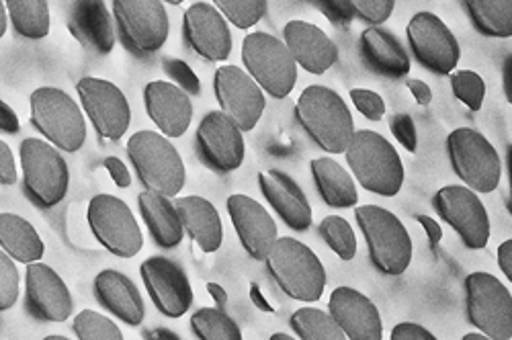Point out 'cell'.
<instances>
[{
    "instance_id": "6da1fadb",
    "label": "cell",
    "mask_w": 512,
    "mask_h": 340,
    "mask_svg": "<svg viewBox=\"0 0 512 340\" xmlns=\"http://www.w3.org/2000/svg\"><path fill=\"white\" fill-rule=\"evenodd\" d=\"M295 115L310 140L328 154H345L355 138V121L349 105L328 87H308L295 105Z\"/></svg>"
},
{
    "instance_id": "7a4b0ae2",
    "label": "cell",
    "mask_w": 512,
    "mask_h": 340,
    "mask_svg": "<svg viewBox=\"0 0 512 340\" xmlns=\"http://www.w3.org/2000/svg\"><path fill=\"white\" fill-rule=\"evenodd\" d=\"M127 156L146 191L177 197L187 183V168L179 150L162 134L144 130L127 142Z\"/></svg>"
},
{
    "instance_id": "3957f363",
    "label": "cell",
    "mask_w": 512,
    "mask_h": 340,
    "mask_svg": "<svg viewBox=\"0 0 512 340\" xmlns=\"http://www.w3.org/2000/svg\"><path fill=\"white\" fill-rule=\"evenodd\" d=\"M267 267L277 287L297 302H318L326 287V271L316 252L304 242L283 236L267 257Z\"/></svg>"
},
{
    "instance_id": "277c9868",
    "label": "cell",
    "mask_w": 512,
    "mask_h": 340,
    "mask_svg": "<svg viewBox=\"0 0 512 340\" xmlns=\"http://www.w3.org/2000/svg\"><path fill=\"white\" fill-rule=\"evenodd\" d=\"M353 177L375 195L394 197L404 185V164L398 150L377 132L359 130L345 152Z\"/></svg>"
},
{
    "instance_id": "5b68a950",
    "label": "cell",
    "mask_w": 512,
    "mask_h": 340,
    "mask_svg": "<svg viewBox=\"0 0 512 340\" xmlns=\"http://www.w3.org/2000/svg\"><path fill=\"white\" fill-rule=\"evenodd\" d=\"M357 224L365 236L369 259L383 275L398 277L406 273L412 261V240L396 214L379 205H361L355 209Z\"/></svg>"
},
{
    "instance_id": "8992f818",
    "label": "cell",
    "mask_w": 512,
    "mask_h": 340,
    "mask_svg": "<svg viewBox=\"0 0 512 340\" xmlns=\"http://www.w3.org/2000/svg\"><path fill=\"white\" fill-rule=\"evenodd\" d=\"M31 123L52 146L62 152H78L87 142V121L76 101L54 87L31 93Z\"/></svg>"
},
{
    "instance_id": "52a82bcc",
    "label": "cell",
    "mask_w": 512,
    "mask_h": 340,
    "mask_svg": "<svg viewBox=\"0 0 512 340\" xmlns=\"http://www.w3.org/2000/svg\"><path fill=\"white\" fill-rule=\"evenodd\" d=\"M242 62L259 87L275 99L291 95L297 82V64L283 44L271 33L254 31L242 41Z\"/></svg>"
},
{
    "instance_id": "ba28073f",
    "label": "cell",
    "mask_w": 512,
    "mask_h": 340,
    "mask_svg": "<svg viewBox=\"0 0 512 340\" xmlns=\"http://www.w3.org/2000/svg\"><path fill=\"white\" fill-rule=\"evenodd\" d=\"M19 154L27 197L39 207L58 205L66 197L70 185V170L60 150L50 142L25 138Z\"/></svg>"
},
{
    "instance_id": "9c48e42d",
    "label": "cell",
    "mask_w": 512,
    "mask_h": 340,
    "mask_svg": "<svg viewBox=\"0 0 512 340\" xmlns=\"http://www.w3.org/2000/svg\"><path fill=\"white\" fill-rule=\"evenodd\" d=\"M111 11L115 29L127 52L152 56L166 44L170 21L160 0H115Z\"/></svg>"
},
{
    "instance_id": "30bf717a",
    "label": "cell",
    "mask_w": 512,
    "mask_h": 340,
    "mask_svg": "<svg viewBox=\"0 0 512 340\" xmlns=\"http://www.w3.org/2000/svg\"><path fill=\"white\" fill-rule=\"evenodd\" d=\"M447 154L455 175L474 193H492L502 179L496 148L472 127H459L447 138Z\"/></svg>"
},
{
    "instance_id": "8fae6325",
    "label": "cell",
    "mask_w": 512,
    "mask_h": 340,
    "mask_svg": "<svg viewBox=\"0 0 512 340\" xmlns=\"http://www.w3.org/2000/svg\"><path fill=\"white\" fill-rule=\"evenodd\" d=\"M465 312L492 340H512V295L490 273L478 271L465 279Z\"/></svg>"
},
{
    "instance_id": "7c38bea8",
    "label": "cell",
    "mask_w": 512,
    "mask_h": 340,
    "mask_svg": "<svg viewBox=\"0 0 512 340\" xmlns=\"http://www.w3.org/2000/svg\"><path fill=\"white\" fill-rule=\"evenodd\" d=\"M87 220L93 236L119 259H132L142 250L144 236L134 211L115 195H95L89 203Z\"/></svg>"
},
{
    "instance_id": "4fadbf2b",
    "label": "cell",
    "mask_w": 512,
    "mask_h": 340,
    "mask_svg": "<svg viewBox=\"0 0 512 340\" xmlns=\"http://www.w3.org/2000/svg\"><path fill=\"white\" fill-rule=\"evenodd\" d=\"M406 37L416 62L422 68L445 76L459 64V41L435 13H416L406 27Z\"/></svg>"
},
{
    "instance_id": "5bb4252c",
    "label": "cell",
    "mask_w": 512,
    "mask_h": 340,
    "mask_svg": "<svg viewBox=\"0 0 512 340\" xmlns=\"http://www.w3.org/2000/svg\"><path fill=\"white\" fill-rule=\"evenodd\" d=\"M213 93H216L222 113L232 119L242 132H252L267 107L265 91L238 66H222L216 70Z\"/></svg>"
},
{
    "instance_id": "9a60e30c",
    "label": "cell",
    "mask_w": 512,
    "mask_h": 340,
    "mask_svg": "<svg viewBox=\"0 0 512 340\" xmlns=\"http://www.w3.org/2000/svg\"><path fill=\"white\" fill-rule=\"evenodd\" d=\"M76 93L80 97L82 109L87 111L91 123L101 138L105 140H121L125 132L130 130L132 109L127 97L113 82L87 76L78 80Z\"/></svg>"
},
{
    "instance_id": "2e32d148",
    "label": "cell",
    "mask_w": 512,
    "mask_h": 340,
    "mask_svg": "<svg viewBox=\"0 0 512 340\" xmlns=\"http://www.w3.org/2000/svg\"><path fill=\"white\" fill-rule=\"evenodd\" d=\"M433 205L437 214L459 234L463 244L480 250L490 240V218L486 205L467 187L449 185L437 191Z\"/></svg>"
},
{
    "instance_id": "e0dca14e",
    "label": "cell",
    "mask_w": 512,
    "mask_h": 340,
    "mask_svg": "<svg viewBox=\"0 0 512 340\" xmlns=\"http://www.w3.org/2000/svg\"><path fill=\"white\" fill-rule=\"evenodd\" d=\"M244 132L222 111H209L195 134L199 158L216 173H234L244 162Z\"/></svg>"
},
{
    "instance_id": "ac0fdd59",
    "label": "cell",
    "mask_w": 512,
    "mask_h": 340,
    "mask_svg": "<svg viewBox=\"0 0 512 340\" xmlns=\"http://www.w3.org/2000/svg\"><path fill=\"white\" fill-rule=\"evenodd\" d=\"M140 275L160 314L181 318L191 310L193 287L181 265L166 257H150L142 263Z\"/></svg>"
},
{
    "instance_id": "d6986e66",
    "label": "cell",
    "mask_w": 512,
    "mask_h": 340,
    "mask_svg": "<svg viewBox=\"0 0 512 340\" xmlns=\"http://www.w3.org/2000/svg\"><path fill=\"white\" fill-rule=\"evenodd\" d=\"M187 46L207 62H224L232 54V31L211 3H193L183 17Z\"/></svg>"
},
{
    "instance_id": "ffe728a7",
    "label": "cell",
    "mask_w": 512,
    "mask_h": 340,
    "mask_svg": "<svg viewBox=\"0 0 512 340\" xmlns=\"http://www.w3.org/2000/svg\"><path fill=\"white\" fill-rule=\"evenodd\" d=\"M25 306L37 320L66 322L74 304L62 277L44 263H33L25 273Z\"/></svg>"
},
{
    "instance_id": "44dd1931",
    "label": "cell",
    "mask_w": 512,
    "mask_h": 340,
    "mask_svg": "<svg viewBox=\"0 0 512 340\" xmlns=\"http://www.w3.org/2000/svg\"><path fill=\"white\" fill-rule=\"evenodd\" d=\"M236 234L254 261H267L277 236V224L269 211L248 195H230L226 201Z\"/></svg>"
},
{
    "instance_id": "7402d4cb",
    "label": "cell",
    "mask_w": 512,
    "mask_h": 340,
    "mask_svg": "<svg viewBox=\"0 0 512 340\" xmlns=\"http://www.w3.org/2000/svg\"><path fill=\"white\" fill-rule=\"evenodd\" d=\"M144 105L164 138H181L193 121V103L173 82L152 80L144 87Z\"/></svg>"
},
{
    "instance_id": "603a6c76",
    "label": "cell",
    "mask_w": 512,
    "mask_h": 340,
    "mask_svg": "<svg viewBox=\"0 0 512 340\" xmlns=\"http://www.w3.org/2000/svg\"><path fill=\"white\" fill-rule=\"evenodd\" d=\"M328 308L349 340H383L381 314L365 293L353 287H336Z\"/></svg>"
},
{
    "instance_id": "cb8c5ba5",
    "label": "cell",
    "mask_w": 512,
    "mask_h": 340,
    "mask_svg": "<svg viewBox=\"0 0 512 340\" xmlns=\"http://www.w3.org/2000/svg\"><path fill=\"white\" fill-rule=\"evenodd\" d=\"M285 46L297 66L310 74H324L338 62V48L318 25L308 21H289L283 27Z\"/></svg>"
},
{
    "instance_id": "d4e9b609",
    "label": "cell",
    "mask_w": 512,
    "mask_h": 340,
    "mask_svg": "<svg viewBox=\"0 0 512 340\" xmlns=\"http://www.w3.org/2000/svg\"><path fill=\"white\" fill-rule=\"evenodd\" d=\"M259 187L271 207L277 211V216L295 232H306L312 226V205L289 175L283 170H267L259 173Z\"/></svg>"
},
{
    "instance_id": "484cf974",
    "label": "cell",
    "mask_w": 512,
    "mask_h": 340,
    "mask_svg": "<svg viewBox=\"0 0 512 340\" xmlns=\"http://www.w3.org/2000/svg\"><path fill=\"white\" fill-rule=\"evenodd\" d=\"M113 13L103 0H78L70 5L68 29L84 48L97 54H109L115 48Z\"/></svg>"
},
{
    "instance_id": "4316f807",
    "label": "cell",
    "mask_w": 512,
    "mask_h": 340,
    "mask_svg": "<svg viewBox=\"0 0 512 340\" xmlns=\"http://www.w3.org/2000/svg\"><path fill=\"white\" fill-rule=\"evenodd\" d=\"M97 302L130 326H140L146 316V306L136 283L119 271L105 269L95 277Z\"/></svg>"
},
{
    "instance_id": "83f0119b",
    "label": "cell",
    "mask_w": 512,
    "mask_h": 340,
    "mask_svg": "<svg viewBox=\"0 0 512 340\" xmlns=\"http://www.w3.org/2000/svg\"><path fill=\"white\" fill-rule=\"evenodd\" d=\"M359 52L369 70L386 78H404L410 58L396 35L383 27H367L359 37Z\"/></svg>"
},
{
    "instance_id": "f1b7e54d",
    "label": "cell",
    "mask_w": 512,
    "mask_h": 340,
    "mask_svg": "<svg viewBox=\"0 0 512 340\" xmlns=\"http://www.w3.org/2000/svg\"><path fill=\"white\" fill-rule=\"evenodd\" d=\"M185 230L203 252H216L224 242V224L216 205L211 201L187 195L175 201Z\"/></svg>"
},
{
    "instance_id": "f546056e",
    "label": "cell",
    "mask_w": 512,
    "mask_h": 340,
    "mask_svg": "<svg viewBox=\"0 0 512 340\" xmlns=\"http://www.w3.org/2000/svg\"><path fill=\"white\" fill-rule=\"evenodd\" d=\"M138 203L150 236L160 248H175L183 242L185 226L175 203H170L168 197L150 191L140 193Z\"/></svg>"
},
{
    "instance_id": "4dcf8cb0",
    "label": "cell",
    "mask_w": 512,
    "mask_h": 340,
    "mask_svg": "<svg viewBox=\"0 0 512 340\" xmlns=\"http://www.w3.org/2000/svg\"><path fill=\"white\" fill-rule=\"evenodd\" d=\"M312 177L322 201L334 209L355 207L359 193L353 177L332 158H316L310 164Z\"/></svg>"
},
{
    "instance_id": "1f68e13d",
    "label": "cell",
    "mask_w": 512,
    "mask_h": 340,
    "mask_svg": "<svg viewBox=\"0 0 512 340\" xmlns=\"http://www.w3.org/2000/svg\"><path fill=\"white\" fill-rule=\"evenodd\" d=\"M0 246L17 263L33 265L44 257L46 246L37 230L21 216L3 211L0 216Z\"/></svg>"
},
{
    "instance_id": "d6a6232c",
    "label": "cell",
    "mask_w": 512,
    "mask_h": 340,
    "mask_svg": "<svg viewBox=\"0 0 512 340\" xmlns=\"http://www.w3.org/2000/svg\"><path fill=\"white\" fill-rule=\"evenodd\" d=\"M474 27L488 37H512V0H467Z\"/></svg>"
},
{
    "instance_id": "836d02e7",
    "label": "cell",
    "mask_w": 512,
    "mask_h": 340,
    "mask_svg": "<svg viewBox=\"0 0 512 340\" xmlns=\"http://www.w3.org/2000/svg\"><path fill=\"white\" fill-rule=\"evenodd\" d=\"M9 19L25 39H44L50 33V5L46 0H7Z\"/></svg>"
},
{
    "instance_id": "e575fe53",
    "label": "cell",
    "mask_w": 512,
    "mask_h": 340,
    "mask_svg": "<svg viewBox=\"0 0 512 340\" xmlns=\"http://www.w3.org/2000/svg\"><path fill=\"white\" fill-rule=\"evenodd\" d=\"M289 324L300 340H349L343 328L324 310L302 308L291 314Z\"/></svg>"
},
{
    "instance_id": "d590c367",
    "label": "cell",
    "mask_w": 512,
    "mask_h": 340,
    "mask_svg": "<svg viewBox=\"0 0 512 340\" xmlns=\"http://www.w3.org/2000/svg\"><path fill=\"white\" fill-rule=\"evenodd\" d=\"M191 328L199 340H244L240 326L220 308H201L195 312Z\"/></svg>"
},
{
    "instance_id": "8d00e7d4",
    "label": "cell",
    "mask_w": 512,
    "mask_h": 340,
    "mask_svg": "<svg viewBox=\"0 0 512 340\" xmlns=\"http://www.w3.org/2000/svg\"><path fill=\"white\" fill-rule=\"evenodd\" d=\"M322 240L336 252L343 261H353L357 254V236L351 224L340 216H328L320 224Z\"/></svg>"
},
{
    "instance_id": "74e56055",
    "label": "cell",
    "mask_w": 512,
    "mask_h": 340,
    "mask_svg": "<svg viewBox=\"0 0 512 340\" xmlns=\"http://www.w3.org/2000/svg\"><path fill=\"white\" fill-rule=\"evenodd\" d=\"M216 9L238 29H250L259 23L267 11V0H218Z\"/></svg>"
},
{
    "instance_id": "f35d334b",
    "label": "cell",
    "mask_w": 512,
    "mask_h": 340,
    "mask_svg": "<svg viewBox=\"0 0 512 340\" xmlns=\"http://www.w3.org/2000/svg\"><path fill=\"white\" fill-rule=\"evenodd\" d=\"M72 328L78 340H125L123 332L111 318L93 310L80 312L74 318Z\"/></svg>"
},
{
    "instance_id": "ab89813d",
    "label": "cell",
    "mask_w": 512,
    "mask_h": 340,
    "mask_svg": "<svg viewBox=\"0 0 512 340\" xmlns=\"http://www.w3.org/2000/svg\"><path fill=\"white\" fill-rule=\"evenodd\" d=\"M451 89L453 95L469 109L480 111L486 99V82L474 70H461L451 74Z\"/></svg>"
},
{
    "instance_id": "60d3db41",
    "label": "cell",
    "mask_w": 512,
    "mask_h": 340,
    "mask_svg": "<svg viewBox=\"0 0 512 340\" xmlns=\"http://www.w3.org/2000/svg\"><path fill=\"white\" fill-rule=\"evenodd\" d=\"M17 261H13L7 252H0V310H11L19 300V271Z\"/></svg>"
},
{
    "instance_id": "b9f144b4",
    "label": "cell",
    "mask_w": 512,
    "mask_h": 340,
    "mask_svg": "<svg viewBox=\"0 0 512 340\" xmlns=\"http://www.w3.org/2000/svg\"><path fill=\"white\" fill-rule=\"evenodd\" d=\"M162 72L173 80L175 87H179L181 91H185L187 95H199L201 93V80L199 76L191 70L189 64H185L183 60L177 58H164L162 60Z\"/></svg>"
},
{
    "instance_id": "7bdbcfd3",
    "label": "cell",
    "mask_w": 512,
    "mask_h": 340,
    "mask_svg": "<svg viewBox=\"0 0 512 340\" xmlns=\"http://www.w3.org/2000/svg\"><path fill=\"white\" fill-rule=\"evenodd\" d=\"M355 17L367 21L371 27H379L390 19L396 9L394 0H351Z\"/></svg>"
},
{
    "instance_id": "ee69618b",
    "label": "cell",
    "mask_w": 512,
    "mask_h": 340,
    "mask_svg": "<svg viewBox=\"0 0 512 340\" xmlns=\"http://www.w3.org/2000/svg\"><path fill=\"white\" fill-rule=\"evenodd\" d=\"M351 101L355 107L369 119V121H381L386 115V101H383L377 93L367 89H353Z\"/></svg>"
},
{
    "instance_id": "f6af8a7d",
    "label": "cell",
    "mask_w": 512,
    "mask_h": 340,
    "mask_svg": "<svg viewBox=\"0 0 512 340\" xmlns=\"http://www.w3.org/2000/svg\"><path fill=\"white\" fill-rule=\"evenodd\" d=\"M390 130L394 134V138L408 150V152H416L418 150V136H416V125L414 119L408 113H396L390 119Z\"/></svg>"
},
{
    "instance_id": "bcb514c9",
    "label": "cell",
    "mask_w": 512,
    "mask_h": 340,
    "mask_svg": "<svg viewBox=\"0 0 512 340\" xmlns=\"http://www.w3.org/2000/svg\"><path fill=\"white\" fill-rule=\"evenodd\" d=\"M326 19L334 25H349L355 19V9L351 0H330V3H316Z\"/></svg>"
},
{
    "instance_id": "7dc6e473",
    "label": "cell",
    "mask_w": 512,
    "mask_h": 340,
    "mask_svg": "<svg viewBox=\"0 0 512 340\" xmlns=\"http://www.w3.org/2000/svg\"><path fill=\"white\" fill-rule=\"evenodd\" d=\"M390 340H437V336L420 324L400 322L398 326H394Z\"/></svg>"
},
{
    "instance_id": "c3c4849f",
    "label": "cell",
    "mask_w": 512,
    "mask_h": 340,
    "mask_svg": "<svg viewBox=\"0 0 512 340\" xmlns=\"http://www.w3.org/2000/svg\"><path fill=\"white\" fill-rule=\"evenodd\" d=\"M0 183L7 187L17 183V162L5 140L0 142Z\"/></svg>"
},
{
    "instance_id": "681fc988",
    "label": "cell",
    "mask_w": 512,
    "mask_h": 340,
    "mask_svg": "<svg viewBox=\"0 0 512 340\" xmlns=\"http://www.w3.org/2000/svg\"><path fill=\"white\" fill-rule=\"evenodd\" d=\"M103 166L107 168L109 177L113 179V183H115L117 187L127 189V187L132 185V175H130V170H127V166H125L119 158H115V156H107V158L103 160Z\"/></svg>"
},
{
    "instance_id": "f907efd6",
    "label": "cell",
    "mask_w": 512,
    "mask_h": 340,
    "mask_svg": "<svg viewBox=\"0 0 512 340\" xmlns=\"http://www.w3.org/2000/svg\"><path fill=\"white\" fill-rule=\"evenodd\" d=\"M19 127H21V123H19V117L13 111V107L5 101H0V132L15 136L19 132Z\"/></svg>"
},
{
    "instance_id": "816d5d0a",
    "label": "cell",
    "mask_w": 512,
    "mask_h": 340,
    "mask_svg": "<svg viewBox=\"0 0 512 340\" xmlns=\"http://www.w3.org/2000/svg\"><path fill=\"white\" fill-rule=\"evenodd\" d=\"M406 87L410 89V93L414 95V99H416L418 105H422V107L431 105V101H433V91H431V87H429V84H426L424 80L410 78V80H406Z\"/></svg>"
},
{
    "instance_id": "f5cc1de1",
    "label": "cell",
    "mask_w": 512,
    "mask_h": 340,
    "mask_svg": "<svg viewBox=\"0 0 512 340\" xmlns=\"http://www.w3.org/2000/svg\"><path fill=\"white\" fill-rule=\"evenodd\" d=\"M416 220H418V222H420V226L424 228L426 238H429L431 246H437V244L443 240V228L439 226V222H437V220H433L431 216H418Z\"/></svg>"
},
{
    "instance_id": "db71d44e",
    "label": "cell",
    "mask_w": 512,
    "mask_h": 340,
    "mask_svg": "<svg viewBox=\"0 0 512 340\" xmlns=\"http://www.w3.org/2000/svg\"><path fill=\"white\" fill-rule=\"evenodd\" d=\"M498 265L502 273L512 281V240H506L498 248Z\"/></svg>"
},
{
    "instance_id": "11a10c76",
    "label": "cell",
    "mask_w": 512,
    "mask_h": 340,
    "mask_svg": "<svg viewBox=\"0 0 512 340\" xmlns=\"http://www.w3.org/2000/svg\"><path fill=\"white\" fill-rule=\"evenodd\" d=\"M250 300H252V304L259 308V310H263V312H269V314H273L275 310H273V306L267 302V297L263 295V291H261V287L256 285V283H250Z\"/></svg>"
},
{
    "instance_id": "9f6ffc18",
    "label": "cell",
    "mask_w": 512,
    "mask_h": 340,
    "mask_svg": "<svg viewBox=\"0 0 512 340\" xmlns=\"http://www.w3.org/2000/svg\"><path fill=\"white\" fill-rule=\"evenodd\" d=\"M502 89H504L506 101L512 105V56H508L502 64Z\"/></svg>"
},
{
    "instance_id": "6f0895ef",
    "label": "cell",
    "mask_w": 512,
    "mask_h": 340,
    "mask_svg": "<svg viewBox=\"0 0 512 340\" xmlns=\"http://www.w3.org/2000/svg\"><path fill=\"white\" fill-rule=\"evenodd\" d=\"M207 291L211 295V300L216 302V308L226 310V306H228V293H226V289L222 285H218V283H207Z\"/></svg>"
},
{
    "instance_id": "680465c9",
    "label": "cell",
    "mask_w": 512,
    "mask_h": 340,
    "mask_svg": "<svg viewBox=\"0 0 512 340\" xmlns=\"http://www.w3.org/2000/svg\"><path fill=\"white\" fill-rule=\"evenodd\" d=\"M146 340H183V338L168 328H154L146 332Z\"/></svg>"
},
{
    "instance_id": "91938a15",
    "label": "cell",
    "mask_w": 512,
    "mask_h": 340,
    "mask_svg": "<svg viewBox=\"0 0 512 340\" xmlns=\"http://www.w3.org/2000/svg\"><path fill=\"white\" fill-rule=\"evenodd\" d=\"M7 17H9L7 7H5V3H0V37H5V33H7Z\"/></svg>"
},
{
    "instance_id": "94428289",
    "label": "cell",
    "mask_w": 512,
    "mask_h": 340,
    "mask_svg": "<svg viewBox=\"0 0 512 340\" xmlns=\"http://www.w3.org/2000/svg\"><path fill=\"white\" fill-rule=\"evenodd\" d=\"M506 166H508V179H510V193H512V144L506 148Z\"/></svg>"
},
{
    "instance_id": "6125c7cd",
    "label": "cell",
    "mask_w": 512,
    "mask_h": 340,
    "mask_svg": "<svg viewBox=\"0 0 512 340\" xmlns=\"http://www.w3.org/2000/svg\"><path fill=\"white\" fill-rule=\"evenodd\" d=\"M461 340H492V338H488V336L482 334V332H469V334H465Z\"/></svg>"
},
{
    "instance_id": "be15d7a7",
    "label": "cell",
    "mask_w": 512,
    "mask_h": 340,
    "mask_svg": "<svg viewBox=\"0 0 512 340\" xmlns=\"http://www.w3.org/2000/svg\"><path fill=\"white\" fill-rule=\"evenodd\" d=\"M269 340H295V338L289 336V334H285V332H277V334H273Z\"/></svg>"
},
{
    "instance_id": "e7e4bbea",
    "label": "cell",
    "mask_w": 512,
    "mask_h": 340,
    "mask_svg": "<svg viewBox=\"0 0 512 340\" xmlns=\"http://www.w3.org/2000/svg\"><path fill=\"white\" fill-rule=\"evenodd\" d=\"M44 340H70V338H66V336H60V334H52V336H46Z\"/></svg>"
}]
</instances>
